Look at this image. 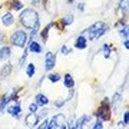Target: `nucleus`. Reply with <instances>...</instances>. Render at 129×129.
Returning <instances> with one entry per match:
<instances>
[{"label":"nucleus","instance_id":"1","mask_svg":"<svg viewBox=\"0 0 129 129\" xmlns=\"http://www.w3.org/2000/svg\"><path fill=\"white\" fill-rule=\"evenodd\" d=\"M108 32H109V24L103 23V22H96L92 26H89L85 30H82L80 35H83L86 37L88 42H92V40H98V39L103 37Z\"/></svg>","mask_w":129,"mask_h":129},{"label":"nucleus","instance_id":"2","mask_svg":"<svg viewBox=\"0 0 129 129\" xmlns=\"http://www.w3.org/2000/svg\"><path fill=\"white\" fill-rule=\"evenodd\" d=\"M40 22L39 20V14H37V12L35 9H23L20 10V14H19V23L22 24L24 29H27V30H30V29L35 26V24H37Z\"/></svg>","mask_w":129,"mask_h":129},{"label":"nucleus","instance_id":"3","mask_svg":"<svg viewBox=\"0 0 129 129\" xmlns=\"http://www.w3.org/2000/svg\"><path fill=\"white\" fill-rule=\"evenodd\" d=\"M27 39H29L27 33L24 32L23 29H17V30H14V32L10 35V43H12V46L20 47V49L26 47Z\"/></svg>","mask_w":129,"mask_h":129},{"label":"nucleus","instance_id":"4","mask_svg":"<svg viewBox=\"0 0 129 129\" xmlns=\"http://www.w3.org/2000/svg\"><path fill=\"white\" fill-rule=\"evenodd\" d=\"M95 115H96V118L102 119L103 122L105 120H111L112 109H111V101H109V98H103V101L101 102V106L98 108Z\"/></svg>","mask_w":129,"mask_h":129},{"label":"nucleus","instance_id":"5","mask_svg":"<svg viewBox=\"0 0 129 129\" xmlns=\"http://www.w3.org/2000/svg\"><path fill=\"white\" fill-rule=\"evenodd\" d=\"M66 128V115L59 112L56 113L52 119H49L47 129H64Z\"/></svg>","mask_w":129,"mask_h":129},{"label":"nucleus","instance_id":"6","mask_svg":"<svg viewBox=\"0 0 129 129\" xmlns=\"http://www.w3.org/2000/svg\"><path fill=\"white\" fill-rule=\"evenodd\" d=\"M6 112H7L10 116H13L14 119H20V118H22V105H20V102L16 101L14 105L6 106Z\"/></svg>","mask_w":129,"mask_h":129},{"label":"nucleus","instance_id":"7","mask_svg":"<svg viewBox=\"0 0 129 129\" xmlns=\"http://www.w3.org/2000/svg\"><path fill=\"white\" fill-rule=\"evenodd\" d=\"M26 49H27V52L29 53H32V55H40L42 52H43L42 45L39 43V42H36L35 39L27 40V43H26Z\"/></svg>","mask_w":129,"mask_h":129},{"label":"nucleus","instance_id":"8","mask_svg":"<svg viewBox=\"0 0 129 129\" xmlns=\"http://www.w3.org/2000/svg\"><path fill=\"white\" fill-rule=\"evenodd\" d=\"M55 66H56V55L53 52H47L45 55V70L50 72V70L55 69Z\"/></svg>","mask_w":129,"mask_h":129},{"label":"nucleus","instance_id":"9","mask_svg":"<svg viewBox=\"0 0 129 129\" xmlns=\"http://www.w3.org/2000/svg\"><path fill=\"white\" fill-rule=\"evenodd\" d=\"M39 122H40V119H39L36 112H29L27 115L24 116V123H26L27 128H36Z\"/></svg>","mask_w":129,"mask_h":129},{"label":"nucleus","instance_id":"10","mask_svg":"<svg viewBox=\"0 0 129 129\" xmlns=\"http://www.w3.org/2000/svg\"><path fill=\"white\" fill-rule=\"evenodd\" d=\"M0 22H2V26L3 27H12L14 23H16V19H14L13 13L12 12H6L3 16H2V19H0Z\"/></svg>","mask_w":129,"mask_h":129},{"label":"nucleus","instance_id":"11","mask_svg":"<svg viewBox=\"0 0 129 129\" xmlns=\"http://www.w3.org/2000/svg\"><path fill=\"white\" fill-rule=\"evenodd\" d=\"M12 57V47L9 45H2L0 46V62H6Z\"/></svg>","mask_w":129,"mask_h":129},{"label":"nucleus","instance_id":"12","mask_svg":"<svg viewBox=\"0 0 129 129\" xmlns=\"http://www.w3.org/2000/svg\"><path fill=\"white\" fill-rule=\"evenodd\" d=\"M88 39L83 36V35H79L76 39H75V47L78 49V50H85L86 47H88Z\"/></svg>","mask_w":129,"mask_h":129},{"label":"nucleus","instance_id":"13","mask_svg":"<svg viewBox=\"0 0 129 129\" xmlns=\"http://www.w3.org/2000/svg\"><path fill=\"white\" fill-rule=\"evenodd\" d=\"M92 119V116L90 115H82L79 116L78 119H76V125H75V129H82L85 126H88V123L90 122Z\"/></svg>","mask_w":129,"mask_h":129},{"label":"nucleus","instance_id":"14","mask_svg":"<svg viewBox=\"0 0 129 129\" xmlns=\"http://www.w3.org/2000/svg\"><path fill=\"white\" fill-rule=\"evenodd\" d=\"M12 72H13V64L10 62L5 63L2 66V69H0V79H7L12 75Z\"/></svg>","mask_w":129,"mask_h":129},{"label":"nucleus","instance_id":"15","mask_svg":"<svg viewBox=\"0 0 129 129\" xmlns=\"http://www.w3.org/2000/svg\"><path fill=\"white\" fill-rule=\"evenodd\" d=\"M35 102L39 105V108H42V106H47L49 103H50L47 95H45V93H37L36 96H35Z\"/></svg>","mask_w":129,"mask_h":129},{"label":"nucleus","instance_id":"16","mask_svg":"<svg viewBox=\"0 0 129 129\" xmlns=\"http://www.w3.org/2000/svg\"><path fill=\"white\" fill-rule=\"evenodd\" d=\"M120 103H122V95L118 92V93L113 95V98H112V101H111V109L113 112H116L118 111V106H119Z\"/></svg>","mask_w":129,"mask_h":129},{"label":"nucleus","instance_id":"17","mask_svg":"<svg viewBox=\"0 0 129 129\" xmlns=\"http://www.w3.org/2000/svg\"><path fill=\"white\" fill-rule=\"evenodd\" d=\"M63 85L66 89H70V88H75V79L70 73H64L63 75Z\"/></svg>","mask_w":129,"mask_h":129},{"label":"nucleus","instance_id":"18","mask_svg":"<svg viewBox=\"0 0 129 129\" xmlns=\"http://www.w3.org/2000/svg\"><path fill=\"white\" fill-rule=\"evenodd\" d=\"M99 52H102V55H103L105 59H109L111 55H112V46L109 45V43H105V45H102V47H101Z\"/></svg>","mask_w":129,"mask_h":129},{"label":"nucleus","instance_id":"19","mask_svg":"<svg viewBox=\"0 0 129 129\" xmlns=\"http://www.w3.org/2000/svg\"><path fill=\"white\" fill-rule=\"evenodd\" d=\"M35 73H36V64L27 63L26 64V76H27L29 79H32L33 76H35Z\"/></svg>","mask_w":129,"mask_h":129},{"label":"nucleus","instance_id":"20","mask_svg":"<svg viewBox=\"0 0 129 129\" xmlns=\"http://www.w3.org/2000/svg\"><path fill=\"white\" fill-rule=\"evenodd\" d=\"M53 26H55V22L49 23L46 27H45V29H43V30L40 32V37H42V40H43V42H46V40H47V37H49V30H50Z\"/></svg>","mask_w":129,"mask_h":129},{"label":"nucleus","instance_id":"21","mask_svg":"<svg viewBox=\"0 0 129 129\" xmlns=\"http://www.w3.org/2000/svg\"><path fill=\"white\" fill-rule=\"evenodd\" d=\"M73 22H75V16H73V14H66V16L62 17V26H63V27L70 26Z\"/></svg>","mask_w":129,"mask_h":129},{"label":"nucleus","instance_id":"22","mask_svg":"<svg viewBox=\"0 0 129 129\" xmlns=\"http://www.w3.org/2000/svg\"><path fill=\"white\" fill-rule=\"evenodd\" d=\"M10 9L14 10V12H20V10L24 9V5L20 0H13V2H10Z\"/></svg>","mask_w":129,"mask_h":129},{"label":"nucleus","instance_id":"23","mask_svg":"<svg viewBox=\"0 0 129 129\" xmlns=\"http://www.w3.org/2000/svg\"><path fill=\"white\" fill-rule=\"evenodd\" d=\"M37 116H39V119H45V118H47V115H49V113H50V112H49V109H47L46 106H42V109L40 111H39V109H37Z\"/></svg>","mask_w":129,"mask_h":129},{"label":"nucleus","instance_id":"24","mask_svg":"<svg viewBox=\"0 0 129 129\" xmlns=\"http://www.w3.org/2000/svg\"><path fill=\"white\" fill-rule=\"evenodd\" d=\"M49 80H50L52 83H57L62 79V76H60V73H57V72H55V73H50V75H47L46 76Z\"/></svg>","mask_w":129,"mask_h":129},{"label":"nucleus","instance_id":"25","mask_svg":"<svg viewBox=\"0 0 129 129\" xmlns=\"http://www.w3.org/2000/svg\"><path fill=\"white\" fill-rule=\"evenodd\" d=\"M27 56H29V52H27V49L24 47V52H23V55H22V57L19 59V68H23L24 64H26V60H27Z\"/></svg>","mask_w":129,"mask_h":129},{"label":"nucleus","instance_id":"26","mask_svg":"<svg viewBox=\"0 0 129 129\" xmlns=\"http://www.w3.org/2000/svg\"><path fill=\"white\" fill-rule=\"evenodd\" d=\"M119 12H122L126 16V13H128V0H119Z\"/></svg>","mask_w":129,"mask_h":129},{"label":"nucleus","instance_id":"27","mask_svg":"<svg viewBox=\"0 0 129 129\" xmlns=\"http://www.w3.org/2000/svg\"><path fill=\"white\" fill-rule=\"evenodd\" d=\"M119 36L122 37V39H128V24L125 23V24H122V27L119 29Z\"/></svg>","mask_w":129,"mask_h":129},{"label":"nucleus","instance_id":"28","mask_svg":"<svg viewBox=\"0 0 129 129\" xmlns=\"http://www.w3.org/2000/svg\"><path fill=\"white\" fill-rule=\"evenodd\" d=\"M64 105H66V99H63V98H57V99L53 102V106H55V108H57V109L63 108Z\"/></svg>","mask_w":129,"mask_h":129},{"label":"nucleus","instance_id":"29","mask_svg":"<svg viewBox=\"0 0 129 129\" xmlns=\"http://www.w3.org/2000/svg\"><path fill=\"white\" fill-rule=\"evenodd\" d=\"M75 125H76V118L72 116L69 120H66V128L68 129H75Z\"/></svg>","mask_w":129,"mask_h":129},{"label":"nucleus","instance_id":"30","mask_svg":"<svg viewBox=\"0 0 129 129\" xmlns=\"http://www.w3.org/2000/svg\"><path fill=\"white\" fill-rule=\"evenodd\" d=\"M60 53H62L63 56H68V55H70V53H72V49H70V47H68L66 45H63V46L60 47Z\"/></svg>","mask_w":129,"mask_h":129},{"label":"nucleus","instance_id":"31","mask_svg":"<svg viewBox=\"0 0 129 129\" xmlns=\"http://www.w3.org/2000/svg\"><path fill=\"white\" fill-rule=\"evenodd\" d=\"M102 128H103V120L98 118L96 122H95V123L92 125V129H102Z\"/></svg>","mask_w":129,"mask_h":129},{"label":"nucleus","instance_id":"32","mask_svg":"<svg viewBox=\"0 0 129 129\" xmlns=\"http://www.w3.org/2000/svg\"><path fill=\"white\" fill-rule=\"evenodd\" d=\"M37 109H39V105H37L36 102L29 103V112H37Z\"/></svg>","mask_w":129,"mask_h":129},{"label":"nucleus","instance_id":"33","mask_svg":"<svg viewBox=\"0 0 129 129\" xmlns=\"http://www.w3.org/2000/svg\"><path fill=\"white\" fill-rule=\"evenodd\" d=\"M122 123H123L125 126H128V123H129V111L123 112V122H122Z\"/></svg>","mask_w":129,"mask_h":129},{"label":"nucleus","instance_id":"34","mask_svg":"<svg viewBox=\"0 0 129 129\" xmlns=\"http://www.w3.org/2000/svg\"><path fill=\"white\" fill-rule=\"evenodd\" d=\"M47 125H49V119H43V122H42L40 125H37V128H40V129H47Z\"/></svg>","mask_w":129,"mask_h":129},{"label":"nucleus","instance_id":"35","mask_svg":"<svg viewBox=\"0 0 129 129\" xmlns=\"http://www.w3.org/2000/svg\"><path fill=\"white\" fill-rule=\"evenodd\" d=\"M76 9H78L79 12H80V13H83V12H85V3H78Z\"/></svg>","mask_w":129,"mask_h":129},{"label":"nucleus","instance_id":"36","mask_svg":"<svg viewBox=\"0 0 129 129\" xmlns=\"http://www.w3.org/2000/svg\"><path fill=\"white\" fill-rule=\"evenodd\" d=\"M5 39H6V35H5L3 32H2V30H0V46H2L3 43H5Z\"/></svg>","mask_w":129,"mask_h":129},{"label":"nucleus","instance_id":"37","mask_svg":"<svg viewBox=\"0 0 129 129\" xmlns=\"http://www.w3.org/2000/svg\"><path fill=\"white\" fill-rule=\"evenodd\" d=\"M40 2H42V0H30V5H32V6H37Z\"/></svg>","mask_w":129,"mask_h":129},{"label":"nucleus","instance_id":"38","mask_svg":"<svg viewBox=\"0 0 129 129\" xmlns=\"http://www.w3.org/2000/svg\"><path fill=\"white\" fill-rule=\"evenodd\" d=\"M123 45H125V47H126V49H129V42H128V39H125V40H123Z\"/></svg>","mask_w":129,"mask_h":129},{"label":"nucleus","instance_id":"39","mask_svg":"<svg viewBox=\"0 0 129 129\" xmlns=\"http://www.w3.org/2000/svg\"><path fill=\"white\" fill-rule=\"evenodd\" d=\"M66 2H68V3H69V5H72V3H73L75 0H66Z\"/></svg>","mask_w":129,"mask_h":129},{"label":"nucleus","instance_id":"40","mask_svg":"<svg viewBox=\"0 0 129 129\" xmlns=\"http://www.w3.org/2000/svg\"><path fill=\"white\" fill-rule=\"evenodd\" d=\"M6 3H10V2H13V0H5Z\"/></svg>","mask_w":129,"mask_h":129}]
</instances>
